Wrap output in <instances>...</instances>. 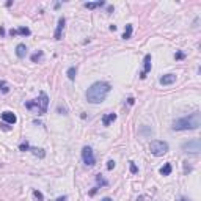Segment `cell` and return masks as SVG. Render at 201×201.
<instances>
[{"mask_svg": "<svg viewBox=\"0 0 201 201\" xmlns=\"http://www.w3.org/2000/svg\"><path fill=\"white\" fill-rule=\"evenodd\" d=\"M5 33H6V32H5V29H3L2 25H0V36H5Z\"/></svg>", "mask_w": 201, "mask_h": 201, "instance_id": "cell-35", "label": "cell"}, {"mask_svg": "<svg viewBox=\"0 0 201 201\" xmlns=\"http://www.w3.org/2000/svg\"><path fill=\"white\" fill-rule=\"evenodd\" d=\"M127 104H129V105H134V104H135V99L132 98V96H130V98L127 99Z\"/></svg>", "mask_w": 201, "mask_h": 201, "instance_id": "cell-31", "label": "cell"}, {"mask_svg": "<svg viewBox=\"0 0 201 201\" xmlns=\"http://www.w3.org/2000/svg\"><path fill=\"white\" fill-rule=\"evenodd\" d=\"M178 201H189V198H184V196H182V198H179Z\"/></svg>", "mask_w": 201, "mask_h": 201, "instance_id": "cell-37", "label": "cell"}, {"mask_svg": "<svg viewBox=\"0 0 201 201\" xmlns=\"http://www.w3.org/2000/svg\"><path fill=\"white\" fill-rule=\"evenodd\" d=\"M96 182H98V185H101V187L108 185V181H107V179H104L102 175H96Z\"/></svg>", "mask_w": 201, "mask_h": 201, "instance_id": "cell-18", "label": "cell"}, {"mask_svg": "<svg viewBox=\"0 0 201 201\" xmlns=\"http://www.w3.org/2000/svg\"><path fill=\"white\" fill-rule=\"evenodd\" d=\"M132 32H134L132 24H127L126 29H124V33H123V39H130V36H132Z\"/></svg>", "mask_w": 201, "mask_h": 201, "instance_id": "cell-15", "label": "cell"}, {"mask_svg": "<svg viewBox=\"0 0 201 201\" xmlns=\"http://www.w3.org/2000/svg\"><path fill=\"white\" fill-rule=\"evenodd\" d=\"M57 112H58V113H61V115H68V110H66L65 107H61V105H58Z\"/></svg>", "mask_w": 201, "mask_h": 201, "instance_id": "cell-29", "label": "cell"}, {"mask_svg": "<svg viewBox=\"0 0 201 201\" xmlns=\"http://www.w3.org/2000/svg\"><path fill=\"white\" fill-rule=\"evenodd\" d=\"M190 171H192V167L189 165V162H184V173H185V175H189Z\"/></svg>", "mask_w": 201, "mask_h": 201, "instance_id": "cell-28", "label": "cell"}, {"mask_svg": "<svg viewBox=\"0 0 201 201\" xmlns=\"http://www.w3.org/2000/svg\"><path fill=\"white\" fill-rule=\"evenodd\" d=\"M25 107L29 108V110H32V108H36L38 110V102L36 101H29V102H25Z\"/></svg>", "mask_w": 201, "mask_h": 201, "instance_id": "cell-22", "label": "cell"}, {"mask_svg": "<svg viewBox=\"0 0 201 201\" xmlns=\"http://www.w3.org/2000/svg\"><path fill=\"white\" fill-rule=\"evenodd\" d=\"M66 199H68V196H66V195H63V196H58L55 201H66Z\"/></svg>", "mask_w": 201, "mask_h": 201, "instance_id": "cell-32", "label": "cell"}, {"mask_svg": "<svg viewBox=\"0 0 201 201\" xmlns=\"http://www.w3.org/2000/svg\"><path fill=\"white\" fill-rule=\"evenodd\" d=\"M82 159H84V163L88 165V167H93V165L96 163L94 152L90 146H84V149H82Z\"/></svg>", "mask_w": 201, "mask_h": 201, "instance_id": "cell-6", "label": "cell"}, {"mask_svg": "<svg viewBox=\"0 0 201 201\" xmlns=\"http://www.w3.org/2000/svg\"><path fill=\"white\" fill-rule=\"evenodd\" d=\"M176 82V75L175 74H165L162 75L160 79H159V84L160 85H171V84H175Z\"/></svg>", "mask_w": 201, "mask_h": 201, "instance_id": "cell-10", "label": "cell"}, {"mask_svg": "<svg viewBox=\"0 0 201 201\" xmlns=\"http://www.w3.org/2000/svg\"><path fill=\"white\" fill-rule=\"evenodd\" d=\"M0 129H2V130H5V132H10V130H11L13 127H11V126H8L6 123H0Z\"/></svg>", "mask_w": 201, "mask_h": 201, "instance_id": "cell-26", "label": "cell"}, {"mask_svg": "<svg viewBox=\"0 0 201 201\" xmlns=\"http://www.w3.org/2000/svg\"><path fill=\"white\" fill-rule=\"evenodd\" d=\"M65 24H66V19H65V17H60V19H58V24H57V29H55V33H53V38L57 39V41L61 39V35H63Z\"/></svg>", "mask_w": 201, "mask_h": 201, "instance_id": "cell-8", "label": "cell"}, {"mask_svg": "<svg viewBox=\"0 0 201 201\" xmlns=\"http://www.w3.org/2000/svg\"><path fill=\"white\" fill-rule=\"evenodd\" d=\"M75 74H77V68H75V66H71V68L66 71V75H68V79L71 80V82L75 80Z\"/></svg>", "mask_w": 201, "mask_h": 201, "instance_id": "cell-17", "label": "cell"}, {"mask_svg": "<svg viewBox=\"0 0 201 201\" xmlns=\"http://www.w3.org/2000/svg\"><path fill=\"white\" fill-rule=\"evenodd\" d=\"M0 93H3V94L10 93V87H8V84H6L5 80H0Z\"/></svg>", "mask_w": 201, "mask_h": 201, "instance_id": "cell-19", "label": "cell"}, {"mask_svg": "<svg viewBox=\"0 0 201 201\" xmlns=\"http://www.w3.org/2000/svg\"><path fill=\"white\" fill-rule=\"evenodd\" d=\"M168 149H170V146H168L167 142L152 140V142L149 143V151H151V154L156 156V157H160V156H163V154H167Z\"/></svg>", "mask_w": 201, "mask_h": 201, "instance_id": "cell-3", "label": "cell"}, {"mask_svg": "<svg viewBox=\"0 0 201 201\" xmlns=\"http://www.w3.org/2000/svg\"><path fill=\"white\" fill-rule=\"evenodd\" d=\"M184 58H185V53H184V52L178 50V52L175 53V60H184Z\"/></svg>", "mask_w": 201, "mask_h": 201, "instance_id": "cell-25", "label": "cell"}, {"mask_svg": "<svg viewBox=\"0 0 201 201\" xmlns=\"http://www.w3.org/2000/svg\"><path fill=\"white\" fill-rule=\"evenodd\" d=\"M32 32L30 29H27V27H20V29H17V35H22V36H29Z\"/></svg>", "mask_w": 201, "mask_h": 201, "instance_id": "cell-21", "label": "cell"}, {"mask_svg": "<svg viewBox=\"0 0 201 201\" xmlns=\"http://www.w3.org/2000/svg\"><path fill=\"white\" fill-rule=\"evenodd\" d=\"M151 53H146L145 55V60H143V71L140 72V79L142 80H145L146 79V74L151 71Z\"/></svg>", "mask_w": 201, "mask_h": 201, "instance_id": "cell-7", "label": "cell"}, {"mask_svg": "<svg viewBox=\"0 0 201 201\" xmlns=\"http://www.w3.org/2000/svg\"><path fill=\"white\" fill-rule=\"evenodd\" d=\"M201 126V113L198 112H193L189 116H184V118H179L173 123L171 129L173 130H196Z\"/></svg>", "mask_w": 201, "mask_h": 201, "instance_id": "cell-2", "label": "cell"}, {"mask_svg": "<svg viewBox=\"0 0 201 201\" xmlns=\"http://www.w3.org/2000/svg\"><path fill=\"white\" fill-rule=\"evenodd\" d=\"M43 55H44V52H43V50H39V52H36V53H33L30 58H32L33 63H38V61H39L41 58H43Z\"/></svg>", "mask_w": 201, "mask_h": 201, "instance_id": "cell-20", "label": "cell"}, {"mask_svg": "<svg viewBox=\"0 0 201 201\" xmlns=\"http://www.w3.org/2000/svg\"><path fill=\"white\" fill-rule=\"evenodd\" d=\"M104 5H105V2H102V0H99V2H87V3H84V6L88 8V10H94V8H99V6H104Z\"/></svg>", "mask_w": 201, "mask_h": 201, "instance_id": "cell-13", "label": "cell"}, {"mask_svg": "<svg viewBox=\"0 0 201 201\" xmlns=\"http://www.w3.org/2000/svg\"><path fill=\"white\" fill-rule=\"evenodd\" d=\"M129 163H130V173H132V175H137V173H138V168H137V165H135L132 160H130Z\"/></svg>", "mask_w": 201, "mask_h": 201, "instance_id": "cell-27", "label": "cell"}, {"mask_svg": "<svg viewBox=\"0 0 201 201\" xmlns=\"http://www.w3.org/2000/svg\"><path fill=\"white\" fill-rule=\"evenodd\" d=\"M171 171H173V167H171V163L168 162V163H165L163 167L159 170V173H160L162 176H170L171 175Z\"/></svg>", "mask_w": 201, "mask_h": 201, "instance_id": "cell-14", "label": "cell"}, {"mask_svg": "<svg viewBox=\"0 0 201 201\" xmlns=\"http://www.w3.org/2000/svg\"><path fill=\"white\" fill-rule=\"evenodd\" d=\"M16 55H17V58H24L25 55H27V46L25 44H17L16 46Z\"/></svg>", "mask_w": 201, "mask_h": 201, "instance_id": "cell-12", "label": "cell"}, {"mask_svg": "<svg viewBox=\"0 0 201 201\" xmlns=\"http://www.w3.org/2000/svg\"><path fill=\"white\" fill-rule=\"evenodd\" d=\"M110 90H112V85L108 82H94L87 91V101L90 104H101L105 101Z\"/></svg>", "mask_w": 201, "mask_h": 201, "instance_id": "cell-1", "label": "cell"}, {"mask_svg": "<svg viewBox=\"0 0 201 201\" xmlns=\"http://www.w3.org/2000/svg\"><path fill=\"white\" fill-rule=\"evenodd\" d=\"M101 201H112V198H108V196H105V198H102Z\"/></svg>", "mask_w": 201, "mask_h": 201, "instance_id": "cell-36", "label": "cell"}, {"mask_svg": "<svg viewBox=\"0 0 201 201\" xmlns=\"http://www.w3.org/2000/svg\"><path fill=\"white\" fill-rule=\"evenodd\" d=\"M182 151L184 152H190V154H199L201 151V142L198 138H192V140L182 143Z\"/></svg>", "mask_w": 201, "mask_h": 201, "instance_id": "cell-4", "label": "cell"}, {"mask_svg": "<svg viewBox=\"0 0 201 201\" xmlns=\"http://www.w3.org/2000/svg\"><path fill=\"white\" fill-rule=\"evenodd\" d=\"M19 151H30V145L29 142H22L19 145Z\"/></svg>", "mask_w": 201, "mask_h": 201, "instance_id": "cell-23", "label": "cell"}, {"mask_svg": "<svg viewBox=\"0 0 201 201\" xmlns=\"http://www.w3.org/2000/svg\"><path fill=\"white\" fill-rule=\"evenodd\" d=\"M33 196L36 198L38 201H44V195H43L39 190H33Z\"/></svg>", "mask_w": 201, "mask_h": 201, "instance_id": "cell-24", "label": "cell"}, {"mask_svg": "<svg viewBox=\"0 0 201 201\" xmlns=\"http://www.w3.org/2000/svg\"><path fill=\"white\" fill-rule=\"evenodd\" d=\"M137 201H143V196H138V198H137Z\"/></svg>", "mask_w": 201, "mask_h": 201, "instance_id": "cell-38", "label": "cell"}, {"mask_svg": "<svg viewBox=\"0 0 201 201\" xmlns=\"http://www.w3.org/2000/svg\"><path fill=\"white\" fill-rule=\"evenodd\" d=\"M8 33H10V36H16V35H17V30H13V29H11Z\"/></svg>", "mask_w": 201, "mask_h": 201, "instance_id": "cell-33", "label": "cell"}, {"mask_svg": "<svg viewBox=\"0 0 201 201\" xmlns=\"http://www.w3.org/2000/svg\"><path fill=\"white\" fill-rule=\"evenodd\" d=\"M115 168V160H108L107 162V170H113Z\"/></svg>", "mask_w": 201, "mask_h": 201, "instance_id": "cell-30", "label": "cell"}, {"mask_svg": "<svg viewBox=\"0 0 201 201\" xmlns=\"http://www.w3.org/2000/svg\"><path fill=\"white\" fill-rule=\"evenodd\" d=\"M98 189H99V187H94V189H93L91 192H90V195H91V196H93V195H96V192H98Z\"/></svg>", "mask_w": 201, "mask_h": 201, "instance_id": "cell-34", "label": "cell"}, {"mask_svg": "<svg viewBox=\"0 0 201 201\" xmlns=\"http://www.w3.org/2000/svg\"><path fill=\"white\" fill-rule=\"evenodd\" d=\"M30 151L33 152V156H36V157H39V159H44V157H46V151L41 149V148H32V146H30Z\"/></svg>", "mask_w": 201, "mask_h": 201, "instance_id": "cell-16", "label": "cell"}, {"mask_svg": "<svg viewBox=\"0 0 201 201\" xmlns=\"http://www.w3.org/2000/svg\"><path fill=\"white\" fill-rule=\"evenodd\" d=\"M116 113H107V115H104L102 116V124H104V126H110V124H112L113 121H116Z\"/></svg>", "mask_w": 201, "mask_h": 201, "instance_id": "cell-11", "label": "cell"}, {"mask_svg": "<svg viewBox=\"0 0 201 201\" xmlns=\"http://www.w3.org/2000/svg\"><path fill=\"white\" fill-rule=\"evenodd\" d=\"M38 102V115H46L47 113V107H49V96L44 91L39 93V99H36Z\"/></svg>", "mask_w": 201, "mask_h": 201, "instance_id": "cell-5", "label": "cell"}, {"mask_svg": "<svg viewBox=\"0 0 201 201\" xmlns=\"http://www.w3.org/2000/svg\"><path fill=\"white\" fill-rule=\"evenodd\" d=\"M2 120H3V123H6V124H16V121H17V116L13 113V112H8V110H6V112H3L2 113Z\"/></svg>", "mask_w": 201, "mask_h": 201, "instance_id": "cell-9", "label": "cell"}]
</instances>
